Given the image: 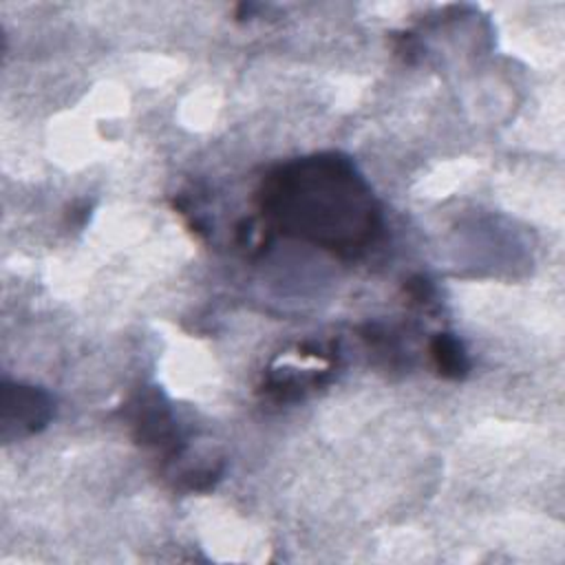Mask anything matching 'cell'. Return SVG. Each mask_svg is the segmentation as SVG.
Listing matches in <instances>:
<instances>
[{
  "label": "cell",
  "instance_id": "6da1fadb",
  "mask_svg": "<svg viewBox=\"0 0 565 565\" xmlns=\"http://www.w3.org/2000/svg\"><path fill=\"white\" fill-rule=\"evenodd\" d=\"M51 419V399L46 393L20 386L4 384L2 388V435L7 437L13 428L20 433H35Z\"/></svg>",
  "mask_w": 565,
  "mask_h": 565
},
{
  "label": "cell",
  "instance_id": "7a4b0ae2",
  "mask_svg": "<svg viewBox=\"0 0 565 565\" xmlns=\"http://www.w3.org/2000/svg\"><path fill=\"white\" fill-rule=\"evenodd\" d=\"M433 360L441 375L446 377H463L468 371V358L461 342L452 333H437L430 342Z\"/></svg>",
  "mask_w": 565,
  "mask_h": 565
}]
</instances>
